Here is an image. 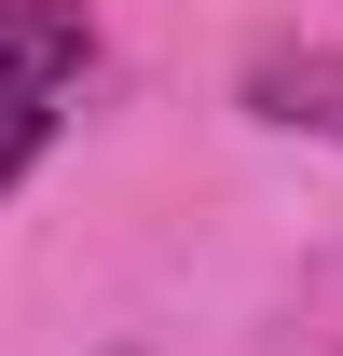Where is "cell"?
<instances>
[{"instance_id": "cell-1", "label": "cell", "mask_w": 343, "mask_h": 356, "mask_svg": "<svg viewBox=\"0 0 343 356\" xmlns=\"http://www.w3.org/2000/svg\"><path fill=\"white\" fill-rule=\"evenodd\" d=\"M83 55H96V14H83V0H0V124L55 110V96L83 83Z\"/></svg>"}, {"instance_id": "cell-3", "label": "cell", "mask_w": 343, "mask_h": 356, "mask_svg": "<svg viewBox=\"0 0 343 356\" xmlns=\"http://www.w3.org/2000/svg\"><path fill=\"white\" fill-rule=\"evenodd\" d=\"M42 137H55V110H28V124H0V192H14V165H28Z\"/></svg>"}, {"instance_id": "cell-2", "label": "cell", "mask_w": 343, "mask_h": 356, "mask_svg": "<svg viewBox=\"0 0 343 356\" xmlns=\"http://www.w3.org/2000/svg\"><path fill=\"white\" fill-rule=\"evenodd\" d=\"M289 124H343V69H289V83H261Z\"/></svg>"}]
</instances>
